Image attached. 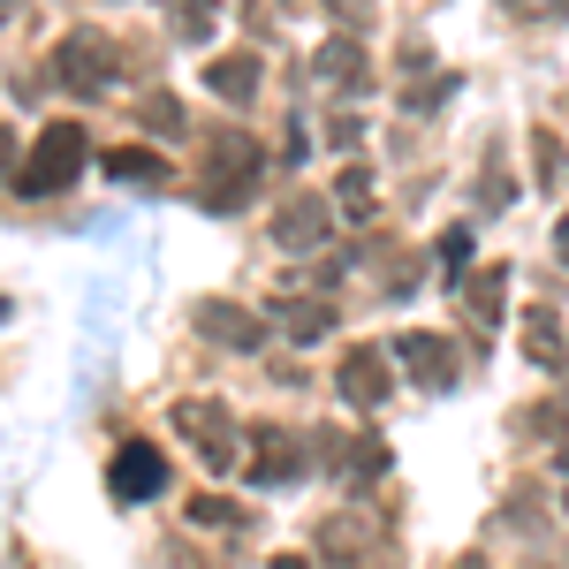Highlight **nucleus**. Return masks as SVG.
<instances>
[{"label": "nucleus", "instance_id": "obj_1", "mask_svg": "<svg viewBox=\"0 0 569 569\" xmlns=\"http://www.w3.org/2000/svg\"><path fill=\"white\" fill-rule=\"evenodd\" d=\"M84 130L77 122H46L39 144H31V160L16 168V198H53V190H69L77 168H84Z\"/></svg>", "mask_w": 569, "mask_h": 569}, {"label": "nucleus", "instance_id": "obj_2", "mask_svg": "<svg viewBox=\"0 0 569 569\" xmlns=\"http://www.w3.org/2000/svg\"><path fill=\"white\" fill-rule=\"evenodd\" d=\"M259 168H266V152L251 144V137H243V130H220L213 144H206V206H213V213H236V206L251 198Z\"/></svg>", "mask_w": 569, "mask_h": 569}, {"label": "nucleus", "instance_id": "obj_3", "mask_svg": "<svg viewBox=\"0 0 569 569\" xmlns=\"http://www.w3.org/2000/svg\"><path fill=\"white\" fill-rule=\"evenodd\" d=\"M176 426H182V440L206 456V471H236V418H228L220 402L190 395V402H176Z\"/></svg>", "mask_w": 569, "mask_h": 569}, {"label": "nucleus", "instance_id": "obj_4", "mask_svg": "<svg viewBox=\"0 0 569 569\" xmlns=\"http://www.w3.org/2000/svg\"><path fill=\"white\" fill-rule=\"evenodd\" d=\"M53 61H61L53 77L77 91V99H91V91H107V84H114V46H107V39H91V31H69Z\"/></svg>", "mask_w": 569, "mask_h": 569}, {"label": "nucleus", "instance_id": "obj_5", "mask_svg": "<svg viewBox=\"0 0 569 569\" xmlns=\"http://www.w3.org/2000/svg\"><path fill=\"white\" fill-rule=\"evenodd\" d=\"M107 486H114V501H152V493H168V456L152 440H130V448H114Z\"/></svg>", "mask_w": 569, "mask_h": 569}, {"label": "nucleus", "instance_id": "obj_6", "mask_svg": "<svg viewBox=\"0 0 569 569\" xmlns=\"http://www.w3.org/2000/svg\"><path fill=\"white\" fill-rule=\"evenodd\" d=\"M388 357L380 350H350L342 357V365H335V395H342V402H350V410H380V402H388Z\"/></svg>", "mask_w": 569, "mask_h": 569}, {"label": "nucleus", "instance_id": "obj_7", "mask_svg": "<svg viewBox=\"0 0 569 569\" xmlns=\"http://www.w3.org/2000/svg\"><path fill=\"white\" fill-rule=\"evenodd\" d=\"M327 228H335V206L305 190V198H289V206L273 213V243H281V251H319V243H327Z\"/></svg>", "mask_w": 569, "mask_h": 569}, {"label": "nucleus", "instance_id": "obj_8", "mask_svg": "<svg viewBox=\"0 0 569 569\" xmlns=\"http://www.w3.org/2000/svg\"><path fill=\"white\" fill-rule=\"evenodd\" d=\"M198 335H213L220 350H266V319L243 305H220V297L198 311Z\"/></svg>", "mask_w": 569, "mask_h": 569}, {"label": "nucleus", "instance_id": "obj_9", "mask_svg": "<svg viewBox=\"0 0 569 569\" xmlns=\"http://www.w3.org/2000/svg\"><path fill=\"white\" fill-rule=\"evenodd\" d=\"M395 365H410L418 388H448L456 380V350L440 335H395Z\"/></svg>", "mask_w": 569, "mask_h": 569}, {"label": "nucleus", "instance_id": "obj_10", "mask_svg": "<svg viewBox=\"0 0 569 569\" xmlns=\"http://www.w3.org/2000/svg\"><path fill=\"white\" fill-rule=\"evenodd\" d=\"M311 77L335 84V91H365V84H372V69H365L357 39H327V46H319V61H311Z\"/></svg>", "mask_w": 569, "mask_h": 569}, {"label": "nucleus", "instance_id": "obj_11", "mask_svg": "<svg viewBox=\"0 0 569 569\" xmlns=\"http://www.w3.org/2000/svg\"><path fill=\"white\" fill-rule=\"evenodd\" d=\"M206 91L228 99V107H243L259 91V53H220V61H206Z\"/></svg>", "mask_w": 569, "mask_h": 569}, {"label": "nucleus", "instance_id": "obj_12", "mask_svg": "<svg viewBox=\"0 0 569 569\" xmlns=\"http://www.w3.org/2000/svg\"><path fill=\"white\" fill-rule=\"evenodd\" d=\"M297 471H305V456H297V440H289V433H273V426H266V433H259V463H251V486H289Z\"/></svg>", "mask_w": 569, "mask_h": 569}, {"label": "nucleus", "instance_id": "obj_13", "mask_svg": "<svg viewBox=\"0 0 569 569\" xmlns=\"http://www.w3.org/2000/svg\"><path fill=\"white\" fill-rule=\"evenodd\" d=\"M525 350H531L539 372H562V327H555V311H547V305L525 311Z\"/></svg>", "mask_w": 569, "mask_h": 569}, {"label": "nucleus", "instance_id": "obj_14", "mask_svg": "<svg viewBox=\"0 0 569 569\" xmlns=\"http://www.w3.org/2000/svg\"><path fill=\"white\" fill-rule=\"evenodd\" d=\"M114 182H137V190H152V182H168V168H160V152H144V144H114L107 160H99Z\"/></svg>", "mask_w": 569, "mask_h": 569}, {"label": "nucleus", "instance_id": "obj_15", "mask_svg": "<svg viewBox=\"0 0 569 569\" xmlns=\"http://www.w3.org/2000/svg\"><path fill=\"white\" fill-rule=\"evenodd\" d=\"M327 327H335V305H311V297H289L281 305V335L289 342H319Z\"/></svg>", "mask_w": 569, "mask_h": 569}, {"label": "nucleus", "instance_id": "obj_16", "mask_svg": "<svg viewBox=\"0 0 569 569\" xmlns=\"http://www.w3.org/2000/svg\"><path fill=\"white\" fill-rule=\"evenodd\" d=\"M190 525L198 531H243L251 517H243V501H228V493H198V501H190Z\"/></svg>", "mask_w": 569, "mask_h": 569}, {"label": "nucleus", "instance_id": "obj_17", "mask_svg": "<svg viewBox=\"0 0 569 569\" xmlns=\"http://www.w3.org/2000/svg\"><path fill=\"white\" fill-rule=\"evenodd\" d=\"M213 16H220V0H168L176 39H213Z\"/></svg>", "mask_w": 569, "mask_h": 569}, {"label": "nucleus", "instance_id": "obj_18", "mask_svg": "<svg viewBox=\"0 0 569 569\" xmlns=\"http://www.w3.org/2000/svg\"><path fill=\"white\" fill-rule=\"evenodd\" d=\"M501 289H509V273H501V266H486L479 281H471V319H479V327L501 319Z\"/></svg>", "mask_w": 569, "mask_h": 569}, {"label": "nucleus", "instance_id": "obj_19", "mask_svg": "<svg viewBox=\"0 0 569 569\" xmlns=\"http://www.w3.org/2000/svg\"><path fill=\"white\" fill-rule=\"evenodd\" d=\"M144 130H160V137H182V107L160 91V99H144Z\"/></svg>", "mask_w": 569, "mask_h": 569}, {"label": "nucleus", "instance_id": "obj_20", "mask_svg": "<svg viewBox=\"0 0 569 569\" xmlns=\"http://www.w3.org/2000/svg\"><path fill=\"white\" fill-rule=\"evenodd\" d=\"M342 206L350 213H372V176L365 168H342Z\"/></svg>", "mask_w": 569, "mask_h": 569}, {"label": "nucleus", "instance_id": "obj_21", "mask_svg": "<svg viewBox=\"0 0 569 569\" xmlns=\"http://www.w3.org/2000/svg\"><path fill=\"white\" fill-rule=\"evenodd\" d=\"M440 266H448V273H456V266H471V236H463V228H448V236H440Z\"/></svg>", "mask_w": 569, "mask_h": 569}, {"label": "nucleus", "instance_id": "obj_22", "mask_svg": "<svg viewBox=\"0 0 569 569\" xmlns=\"http://www.w3.org/2000/svg\"><path fill=\"white\" fill-rule=\"evenodd\" d=\"M555 251H562V266H569V213H562V228H555Z\"/></svg>", "mask_w": 569, "mask_h": 569}, {"label": "nucleus", "instance_id": "obj_23", "mask_svg": "<svg viewBox=\"0 0 569 569\" xmlns=\"http://www.w3.org/2000/svg\"><path fill=\"white\" fill-rule=\"evenodd\" d=\"M273 569H305V562H297V555H281V562H273Z\"/></svg>", "mask_w": 569, "mask_h": 569}, {"label": "nucleus", "instance_id": "obj_24", "mask_svg": "<svg viewBox=\"0 0 569 569\" xmlns=\"http://www.w3.org/2000/svg\"><path fill=\"white\" fill-rule=\"evenodd\" d=\"M562 433H569V402H562Z\"/></svg>", "mask_w": 569, "mask_h": 569}]
</instances>
